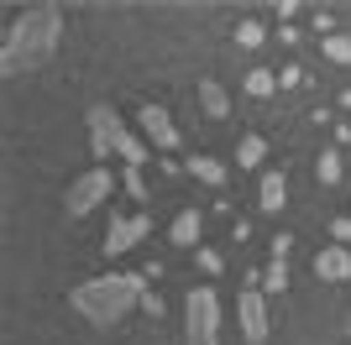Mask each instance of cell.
<instances>
[{
  "instance_id": "obj_11",
  "label": "cell",
  "mask_w": 351,
  "mask_h": 345,
  "mask_svg": "<svg viewBox=\"0 0 351 345\" xmlns=\"http://www.w3.org/2000/svg\"><path fill=\"white\" fill-rule=\"evenodd\" d=\"M199 225H205V220H199V209H184V215L168 225V241L189 251V246H199Z\"/></svg>"
},
{
  "instance_id": "obj_7",
  "label": "cell",
  "mask_w": 351,
  "mask_h": 345,
  "mask_svg": "<svg viewBox=\"0 0 351 345\" xmlns=\"http://www.w3.org/2000/svg\"><path fill=\"white\" fill-rule=\"evenodd\" d=\"M147 230H152V220H147V215H116V220H110V230H105V257L132 251L136 241H147Z\"/></svg>"
},
{
  "instance_id": "obj_2",
  "label": "cell",
  "mask_w": 351,
  "mask_h": 345,
  "mask_svg": "<svg viewBox=\"0 0 351 345\" xmlns=\"http://www.w3.org/2000/svg\"><path fill=\"white\" fill-rule=\"evenodd\" d=\"M142 283H147V277H136V272H105V277H89V283H79L69 303L89 319V324L110 330V324H121V319H126L136 303L147 298Z\"/></svg>"
},
{
  "instance_id": "obj_3",
  "label": "cell",
  "mask_w": 351,
  "mask_h": 345,
  "mask_svg": "<svg viewBox=\"0 0 351 345\" xmlns=\"http://www.w3.org/2000/svg\"><path fill=\"white\" fill-rule=\"evenodd\" d=\"M89 152L95 157H121L126 168H142L147 162V142H136L126 131L116 105H89Z\"/></svg>"
},
{
  "instance_id": "obj_6",
  "label": "cell",
  "mask_w": 351,
  "mask_h": 345,
  "mask_svg": "<svg viewBox=\"0 0 351 345\" xmlns=\"http://www.w3.org/2000/svg\"><path fill=\"white\" fill-rule=\"evenodd\" d=\"M236 319H241V335H247L252 345L267 340V298H263V288H241V298H236Z\"/></svg>"
},
{
  "instance_id": "obj_13",
  "label": "cell",
  "mask_w": 351,
  "mask_h": 345,
  "mask_svg": "<svg viewBox=\"0 0 351 345\" xmlns=\"http://www.w3.org/2000/svg\"><path fill=\"white\" fill-rule=\"evenodd\" d=\"M263 157H267L263 136H241V142H236V168H263Z\"/></svg>"
},
{
  "instance_id": "obj_1",
  "label": "cell",
  "mask_w": 351,
  "mask_h": 345,
  "mask_svg": "<svg viewBox=\"0 0 351 345\" xmlns=\"http://www.w3.org/2000/svg\"><path fill=\"white\" fill-rule=\"evenodd\" d=\"M58 37H63L58 5H32V11H21L16 27L5 31V42H0V73L21 79V73L47 68L53 53H58Z\"/></svg>"
},
{
  "instance_id": "obj_17",
  "label": "cell",
  "mask_w": 351,
  "mask_h": 345,
  "mask_svg": "<svg viewBox=\"0 0 351 345\" xmlns=\"http://www.w3.org/2000/svg\"><path fill=\"white\" fill-rule=\"evenodd\" d=\"M315 168H320V183H341V152H336V146H325Z\"/></svg>"
},
{
  "instance_id": "obj_21",
  "label": "cell",
  "mask_w": 351,
  "mask_h": 345,
  "mask_svg": "<svg viewBox=\"0 0 351 345\" xmlns=\"http://www.w3.org/2000/svg\"><path fill=\"white\" fill-rule=\"evenodd\" d=\"M121 183H126V194H132V199H147V183H142V168H126V172H121Z\"/></svg>"
},
{
  "instance_id": "obj_8",
  "label": "cell",
  "mask_w": 351,
  "mask_h": 345,
  "mask_svg": "<svg viewBox=\"0 0 351 345\" xmlns=\"http://www.w3.org/2000/svg\"><path fill=\"white\" fill-rule=\"evenodd\" d=\"M136 120H142V131H147V142H152V146H162V152H173V146H178V126H173V115L162 110V105H142Z\"/></svg>"
},
{
  "instance_id": "obj_12",
  "label": "cell",
  "mask_w": 351,
  "mask_h": 345,
  "mask_svg": "<svg viewBox=\"0 0 351 345\" xmlns=\"http://www.w3.org/2000/svg\"><path fill=\"white\" fill-rule=\"evenodd\" d=\"M199 105H205L210 120H226V115H231V100H226V89H220L215 79H199Z\"/></svg>"
},
{
  "instance_id": "obj_10",
  "label": "cell",
  "mask_w": 351,
  "mask_h": 345,
  "mask_svg": "<svg viewBox=\"0 0 351 345\" xmlns=\"http://www.w3.org/2000/svg\"><path fill=\"white\" fill-rule=\"evenodd\" d=\"M283 194H289V183H283V172L273 168V172H263V183H257V209H263V215H278L283 204Z\"/></svg>"
},
{
  "instance_id": "obj_20",
  "label": "cell",
  "mask_w": 351,
  "mask_h": 345,
  "mask_svg": "<svg viewBox=\"0 0 351 345\" xmlns=\"http://www.w3.org/2000/svg\"><path fill=\"white\" fill-rule=\"evenodd\" d=\"M194 257H199V267H205L210 277H215V272H226V257H220V251H210V246H199Z\"/></svg>"
},
{
  "instance_id": "obj_24",
  "label": "cell",
  "mask_w": 351,
  "mask_h": 345,
  "mask_svg": "<svg viewBox=\"0 0 351 345\" xmlns=\"http://www.w3.org/2000/svg\"><path fill=\"white\" fill-rule=\"evenodd\" d=\"M289 246H293V235H273V257L289 261Z\"/></svg>"
},
{
  "instance_id": "obj_18",
  "label": "cell",
  "mask_w": 351,
  "mask_h": 345,
  "mask_svg": "<svg viewBox=\"0 0 351 345\" xmlns=\"http://www.w3.org/2000/svg\"><path fill=\"white\" fill-rule=\"evenodd\" d=\"M325 58H330V63H351V37L346 31H330V37H325Z\"/></svg>"
},
{
  "instance_id": "obj_16",
  "label": "cell",
  "mask_w": 351,
  "mask_h": 345,
  "mask_svg": "<svg viewBox=\"0 0 351 345\" xmlns=\"http://www.w3.org/2000/svg\"><path fill=\"white\" fill-rule=\"evenodd\" d=\"M273 89H278V79H273L267 68H252V73H247V94H252V100H267Z\"/></svg>"
},
{
  "instance_id": "obj_14",
  "label": "cell",
  "mask_w": 351,
  "mask_h": 345,
  "mask_svg": "<svg viewBox=\"0 0 351 345\" xmlns=\"http://www.w3.org/2000/svg\"><path fill=\"white\" fill-rule=\"evenodd\" d=\"M189 172L199 178V183H210V188H220V183H226V168H220L215 157H189Z\"/></svg>"
},
{
  "instance_id": "obj_23",
  "label": "cell",
  "mask_w": 351,
  "mask_h": 345,
  "mask_svg": "<svg viewBox=\"0 0 351 345\" xmlns=\"http://www.w3.org/2000/svg\"><path fill=\"white\" fill-rule=\"evenodd\" d=\"M278 84H289V89H293V84H304V68H299V63H289V68L278 73Z\"/></svg>"
},
{
  "instance_id": "obj_9",
  "label": "cell",
  "mask_w": 351,
  "mask_h": 345,
  "mask_svg": "<svg viewBox=\"0 0 351 345\" xmlns=\"http://www.w3.org/2000/svg\"><path fill=\"white\" fill-rule=\"evenodd\" d=\"M315 277H325V283H346V277H351V251H346V246H325L320 257H315Z\"/></svg>"
},
{
  "instance_id": "obj_19",
  "label": "cell",
  "mask_w": 351,
  "mask_h": 345,
  "mask_svg": "<svg viewBox=\"0 0 351 345\" xmlns=\"http://www.w3.org/2000/svg\"><path fill=\"white\" fill-rule=\"evenodd\" d=\"M263 37H267L263 21H236V42L241 47H263Z\"/></svg>"
},
{
  "instance_id": "obj_26",
  "label": "cell",
  "mask_w": 351,
  "mask_h": 345,
  "mask_svg": "<svg viewBox=\"0 0 351 345\" xmlns=\"http://www.w3.org/2000/svg\"><path fill=\"white\" fill-rule=\"evenodd\" d=\"M346 335H351V319H346Z\"/></svg>"
},
{
  "instance_id": "obj_4",
  "label": "cell",
  "mask_w": 351,
  "mask_h": 345,
  "mask_svg": "<svg viewBox=\"0 0 351 345\" xmlns=\"http://www.w3.org/2000/svg\"><path fill=\"white\" fill-rule=\"evenodd\" d=\"M184 345H220L215 288H189V298H184Z\"/></svg>"
},
{
  "instance_id": "obj_25",
  "label": "cell",
  "mask_w": 351,
  "mask_h": 345,
  "mask_svg": "<svg viewBox=\"0 0 351 345\" xmlns=\"http://www.w3.org/2000/svg\"><path fill=\"white\" fill-rule=\"evenodd\" d=\"M341 110H351V89H341Z\"/></svg>"
},
{
  "instance_id": "obj_5",
  "label": "cell",
  "mask_w": 351,
  "mask_h": 345,
  "mask_svg": "<svg viewBox=\"0 0 351 345\" xmlns=\"http://www.w3.org/2000/svg\"><path fill=\"white\" fill-rule=\"evenodd\" d=\"M110 188H116V178L105 168H89V172H79L69 183V194H63V209L69 215H89V209H100L105 199H110Z\"/></svg>"
},
{
  "instance_id": "obj_15",
  "label": "cell",
  "mask_w": 351,
  "mask_h": 345,
  "mask_svg": "<svg viewBox=\"0 0 351 345\" xmlns=\"http://www.w3.org/2000/svg\"><path fill=\"white\" fill-rule=\"evenodd\" d=\"M283 288H289V261L273 257V261H267V272H263V293H283Z\"/></svg>"
},
{
  "instance_id": "obj_22",
  "label": "cell",
  "mask_w": 351,
  "mask_h": 345,
  "mask_svg": "<svg viewBox=\"0 0 351 345\" xmlns=\"http://www.w3.org/2000/svg\"><path fill=\"white\" fill-rule=\"evenodd\" d=\"M330 235H336V246H346V241H351V215H336V220H330Z\"/></svg>"
}]
</instances>
